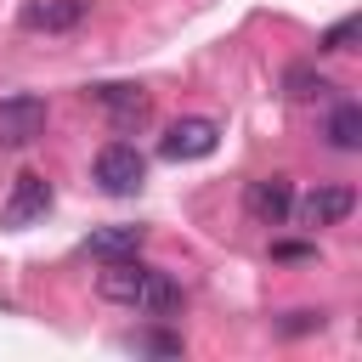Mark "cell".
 <instances>
[{
    "mask_svg": "<svg viewBox=\"0 0 362 362\" xmlns=\"http://www.w3.org/2000/svg\"><path fill=\"white\" fill-rule=\"evenodd\" d=\"M90 102H96L119 130H136V124L153 119V96H147L141 85H90Z\"/></svg>",
    "mask_w": 362,
    "mask_h": 362,
    "instance_id": "277c9868",
    "label": "cell"
},
{
    "mask_svg": "<svg viewBox=\"0 0 362 362\" xmlns=\"http://www.w3.org/2000/svg\"><path fill=\"white\" fill-rule=\"evenodd\" d=\"M328 141H334L339 153H356V147H362V107H356V102H339V107L328 113Z\"/></svg>",
    "mask_w": 362,
    "mask_h": 362,
    "instance_id": "7c38bea8",
    "label": "cell"
},
{
    "mask_svg": "<svg viewBox=\"0 0 362 362\" xmlns=\"http://www.w3.org/2000/svg\"><path fill=\"white\" fill-rule=\"evenodd\" d=\"M351 209H356V192H351V187H317V192L294 198L288 215H300V226H334V221H345Z\"/></svg>",
    "mask_w": 362,
    "mask_h": 362,
    "instance_id": "ba28073f",
    "label": "cell"
},
{
    "mask_svg": "<svg viewBox=\"0 0 362 362\" xmlns=\"http://www.w3.org/2000/svg\"><path fill=\"white\" fill-rule=\"evenodd\" d=\"M147 272H153V266H141L136 255H130V260H107V272L96 277V288H102V300H113V305H136Z\"/></svg>",
    "mask_w": 362,
    "mask_h": 362,
    "instance_id": "9c48e42d",
    "label": "cell"
},
{
    "mask_svg": "<svg viewBox=\"0 0 362 362\" xmlns=\"http://www.w3.org/2000/svg\"><path fill=\"white\" fill-rule=\"evenodd\" d=\"M283 90H288L294 102H311V96H322V90H328V79H322L311 62H294V68L283 74Z\"/></svg>",
    "mask_w": 362,
    "mask_h": 362,
    "instance_id": "4fadbf2b",
    "label": "cell"
},
{
    "mask_svg": "<svg viewBox=\"0 0 362 362\" xmlns=\"http://www.w3.org/2000/svg\"><path fill=\"white\" fill-rule=\"evenodd\" d=\"M45 209H51V181L34 175V170H23V175L11 181V192H6L0 221H6V226H28V221H40Z\"/></svg>",
    "mask_w": 362,
    "mask_h": 362,
    "instance_id": "5b68a950",
    "label": "cell"
},
{
    "mask_svg": "<svg viewBox=\"0 0 362 362\" xmlns=\"http://www.w3.org/2000/svg\"><path fill=\"white\" fill-rule=\"evenodd\" d=\"M181 305V283L170 277V272H147V283H141V300H136V311H147V317H170Z\"/></svg>",
    "mask_w": 362,
    "mask_h": 362,
    "instance_id": "8fae6325",
    "label": "cell"
},
{
    "mask_svg": "<svg viewBox=\"0 0 362 362\" xmlns=\"http://www.w3.org/2000/svg\"><path fill=\"white\" fill-rule=\"evenodd\" d=\"M141 243H147V226H136V221H119V226H102V232H90V238H85V255H96V260H130Z\"/></svg>",
    "mask_w": 362,
    "mask_h": 362,
    "instance_id": "30bf717a",
    "label": "cell"
},
{
    "mask_svg": "<svg viewBox=\"0 0 362 362\" xmlns=\"http://www.w3.org/2000/svg\"><path fill=\"white\" fill-rule=\"evenodd\" d=\"M136 345L153 351V356H181V339H175V334H141Z\"/></svg>",
    "mask_w": 362,
    "mask_h": 362,
    "instance_id": "2e32d148",
    "label": "cell"
},
{
    "mask_svg": "<svg viewBox=\"0 0 362 362\" xmlns=\"http://www.w3.org/2000/svg\"><path fill=\"white\" fill-rule=\"evenodd\" d=\"M243 204H249V215L260 226H283L288 209H294V187H288V175H260V181H249Z\"/></svg>",
    "mask_w": 362,
    "mask_h": 362,
    "instance_id": "8992f818",
    "label": "cell"
},
{
    "mask_svg": "<svg viewBox=\"0 0 362 362\" xmlns=\"http://www.w3.org/2000/svg\"><path fill=\"white\" fill-rule=\"evenodd\" d=\"M45 119H51L45 96H6V102H0V153L40 141V136H45Z\"/></svg>",
    "mask_w": 362,
    "mask_h": 362,
    "instance_id": "7a4b0ae2",
    "label": "cell"
},
{
    "mask_svg": "<svg viewBox=\"0 0 362 362\" xmlns=\"http://www.w3.org/2000/svg\"><path fill=\"white\" fill-rule=\"evenodd\" d=\"M351 40H356V17H339L334 28H322L317 51H351Z\"/></svg>",
    "mask_w": 362,
    "mask_h": 362,
    "instance_id": "5bb4252c",
    "label": "cell"
},
{
    "mask_svg": "<svg viewBox=\"0 0 362 362\" xmlns=\"http://www.w3.org/2000/svg\"><path fill=\"white\" fill-rule=\"evenodd\" d=\"M311 328H322V311H288L277 322V334H311Z\"/></svg>",
    "mask_w": 362,
    "mask_h": 362,
    "instance_id": "9a60e30c",
    "label": "cell"
},
{
    "mask_svg": "<svg viewBox=\"0 0 362 362\" xmlns=\"http://www.w3.org/2000/svg\"><path fill=\"white\" fill-rule=\"evenodd\" d=\"M272 255H277V260H305V255H311V243H277Z\"/></svg>",
    "mask_w": 362,
    "mask_h": 362,
    "instance_id": "e0dca14e",
    "label": "cell"
},
{
    "mask_svg": "<svg viewBox=\"0 0 362 362\" xmlns=\"http://www.w3.org/2000/svg\"><path fill=\"white\" fill-rule=\"evenodd\" d=\"M17 23L28 34H68L85 23V0H23Z\"/></svg>",
    "mask_w": 362,
    "mask_h": 362,
    "instance_id": "52a82bcc",
    "label": "cell"
},
{
    "mask_svg": "<svg viewBox=\"0 0 362 362\" xmlns=\"http://www.w3.org/2000/svg\"><path fill=\"white\" fill-rule=\"evenodd\" d=\"M215 147H221V130H215V119H175V124L164 130V141H158V153H164L170 164L209 158Z\"/></svg>",
    "mask_w": 362,
    "mask_h": 362,
    "instance_id": "3957f363",
    "label": "cell"
},
{
    "mask_svg": "<svg viewBox=\"0 0 362 362\" xmlns=\"http://www.w3.org/2000/svg\"><path fill=\"white\" fill-rule=\"evenodd\" d=\"M141 181H147V158H141L130 141H107V147L96 153V187H102V192L130 198Z\"/></svg>",
    "mask_w": 362,
    "mask_h": 362,
    "instance_id": "6da1fadb",
    "label": "cell"
}]
</instances>
